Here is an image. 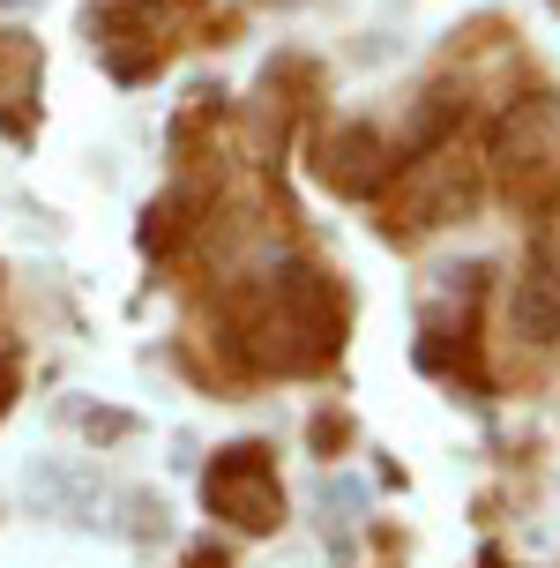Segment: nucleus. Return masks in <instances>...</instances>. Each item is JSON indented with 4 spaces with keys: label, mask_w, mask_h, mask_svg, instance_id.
<instances>
[{
    "label": "nucleus",
    "mask_w": 560,
    "mask_h": 568,
    "mask_svg": "<svg viewBox=\"0 0 560 568\" xmlns=\"http://www.w3.org/2000/svg\"><path fill=\"white\" fill-rule=\"evenodd\" d=\"M344 187V195H374L381 187V172H389V158H381V135L374 128H344V135H329V165H322Z\"/></svg>",
    "instance_id": "nucleus-5"
},
{
    "label": "nucleus",
    "mask_w": 560,
    "mask_h": 568,
    "mask_svg": "<svg viewBox=\"0 0 560 568\" xmlns=\"http://www.w3.org/2000/svg\"><path fill=\"white\" fill-rule=\"evenodd\" d=\"M90 442H120V434H135V419H120V412H90Z\"/></svg>",
    "instance_id": "nucleus-7"
},
{
    "label": "nucleus",
    "mask_w": 560,
    "mask_h": 568,
    "mask_svg": "<svg viewBox=\"0 0 560 568\" xmlns=\"http://www.w3.org/2000/svg\"><path fill=\"white\" fill-rule=\"evenodd\" d=\"M493 165L516 187H538V172H560V98H516L493 128Z\"/></svg>",
    "instance_id": "nucleus-3"
},
{
    "label": "nucleus",
    "mask_w": 560,
    "mask_h": 568,
    "mask_svg": "<svg viewBox=\"0 0 560 568\" xmlns=\"http://www.w3.org/2000/svg\"><path fill=\"white\" fill-rule=\"evenodd\" d=\"M508 329L523 344H560V202L531 225V262L508 284Z\"/></svg>",
    "instance_id": "nucleus-1"
},
{
    "label": "nucleus",
    "mask_w": 560,
    "mask_h": 568,
    "mask_svg": "<svg viewBox=\"0 0 560 568\" xmlns=\"http://www.w3.org/2000/svg\"><path fill=\"white\" fill-rule=\"evenodd\" d=\"M30 501L60 524H90V501H98V471L90 464H38L30 471Z\"/></svg>",
    "instance_id": "nucleus-4"
},
{
    "label": "nucleus",
    "mask_w": 560,
    "mask_h": 568,
    "mask_svg": "<svg viewBox=\"0 0 560 568\" xmlns=\"http://www.w3.org/2000/svg\"><path fill=\"white\" fill-rule=\"evenodd\" d=\"M456 120H464V90H426L419 98V113L404 120V135H396V150L404 158H426V150H441L448 135H456Z\"/></svg>",
    "instance_id": "nucleus-6"
},
{
    "label": "nucleus",
    "mask_w": 560,
    "mask_h": 568,
    "mask_svg": "<svg viewBox=\"0 0 560 568\" xmlns=\"http://www.w3.org/2000/svg\"><path fill=\"white\" fill-rule=\"evenodd\" d=\"M187 568H232V561H224L217 546H195V554H187Z\"/></svg>",
    "instance_id": "nucleus-8"
},
{
    "label": "nucleus",
    "mask_w": 560,
    "mask_h": 568,
    "mask_svg": "<svg viewBox=\"0 0 560 568\" xmlns=\"http://www.w3.org/2000/svg\"><path fill=\"white\" fill-rule=\"evenodd\" d=\"M202 494H210V509L232 516L240 531H277V516H284V494H277V471H269V449H254V442L224 449L217 464H210Z\"/></svg>",
    "instance_id": "nucleus-2"
}]
</instances>
